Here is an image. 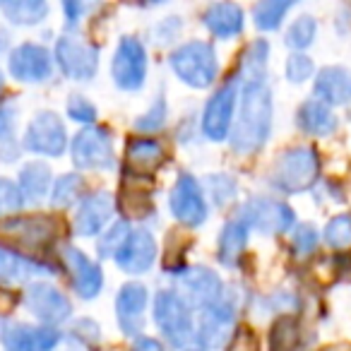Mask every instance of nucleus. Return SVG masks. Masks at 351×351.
Wrapping results in <instances>:
<instances>
[{"label": "nucleus", "mask_w": 351, "mask_h": 351, "mask_svg": "<svg viewBox=\"0 0 351 351\" xmlns=\"http://www.w3.org/2000/svg\"><path fill=\"white\" fill-rule=\"evenodd\" d=\"M272 116L274 101L272 92L265 82H248L243 84V97H241V111L234 130H231V147L239 154H253L272 132Z\"/></svg>", "instance_id": "1"}, {"label": "nucleus", "mask_w": 351, "mask_h": 351, "mask_svg": "<svg viewBox=\"0 0 351 351\" xmlns=\"http://www.w3.org/2000/svg\"><path fill=\"white\" fill-rule=\"evenodd\" d=\"M317 173H320V156L313 147L301 145L282 152V156L272 166L269 181L277 191L287 195H298L315 186Z\"/></svg>", "instance_id": "2"}, {"label": "nucleus", "mask_w": 351, "mask_h": 351, "mask_svg": "<svg viewBox=\"0 0 351 351\" xmlns=\"http://www.w3.org/2000/svg\"><path fill=\"white\" fill-rule=\"evenodd\" d=\"M171 70L176 77L193 89H207L215 84L219 63L212 44L207 41H186L171 53Z\"/></svg>", "instance_id": "3"}, {"label": "nucleus", "mask_w": 351, "mask_h": 351, "mask_svg": "<svg viewBox=\"0 0 351 351\" xmlns=\"http://www.w3.org/2000/svg\"><path fill=\"white\" fill-rule=\"evenodd\" d=\"M56 234H58V224L53 217L46 215H17L0 219V236L8 241V248L17 250H29V253H39L46 250L53 243ZM20 250V253H22Z\"/></svg>", "instance_id": "4"}, {"label": "nucleus", "mask_w": 351, "mask_h": 351, "mask_svg": "<svg viewBox=\"0 0 351 351\" xmlns=\"http://www.w3.org/2000/svg\"><path fill=\"white\" fill-rule=\"evenodd\" d=\"M154 320L159 332L171 346H188V341L195 335L193 327V313L191 306L183 296L176 291H159L154 298Z\"/></svg>", "instance_id": "5"}, {"label": "nucleus", "mask_w": 351, "mask_h": 351, "mask_svg": "<svg viewBox=\"0 0 351 351\" xmlns=\"http://www.w3.org/2000/svg\"><path fill=\"white\" fill-rule=\"evenodd\" d=\"M70 152H73V164L82 171H106L116 164L113 137L106 128H82L75 135Z\"/></svg>", "instance_id": "6"}, {"label": "nucleus", "mask_w": 351, "mask_h": 351, "mask_svg": "<svg viewBox=\"0 0 351 351\" xmlns=\"http://www.w3.org/2000/svg\"><path fill=\"white\" fill-rule=\"evenodd\" d=\"M53 60L58 63L60 73L77 82H87L99 70V51L89 41L73 34H63L56 41Z\"/></svg>", "instance_id": "7"}, {"label": "nucleus", "mask_w": 351, "mask_h": 351, "mask_svg": "<svg viewBox=\"0 0 351 351\" xmlns=\"http://www.w3.org/2000/svg\"><path fill=\"white\" fill-rule=\"evenodd\" d=\"M111 77L123 92H137L147 80V51L140 39L123 36L111 60Z\"/></svg>", "instance_id": "8"}, {"label": "nucleus", "mask_w": 351, "mask_h": 351, "mask_svg": "<svg viewBox=\"0 0 351 351\" xmlns=\"http://www.w3.org/2000/svg\"><path fill=\"white\" fill-rule=\"evenodd\" d=\"M22 147L39 156H60L68 147V130L58 113L39 111L29 121Z\"/></svg>", "instance_id": "9"}, {"label": "nucleus", "mask_w": 351, "mask_h": 351, "mask_svg": "<svg viewBox=\"0 0 351 351\" xmlns=\"http://www.w3.org/2000/svg\"><path fill=\"white\" fill-rule=\"evenodd\" d=\"M241 221L260 234H284L296 224V215L289 205L274 197H253L241 210Z\"/></svg>", "instance_id": "10"}, {"label": "nucleus", "mask_w": 351, "mask_h": 351, "mask_svg": "<svg viewBox=\"0 0 351 351\" xmlns=\"http://www.w3.org/2000/svg\"><path fill=\"white\" fill-rule=\"evenodd\" d=\"M25 306L46 327H56L73 315V303L60 289L46 282H32L25 289Z\"/></svg>", "instance_id": "11"}, {"label": "nucleus", "mask_w": 351, "mask_h": 351, "mask_svg": "<svg viewBox=\"0 0 351 351\" xmlns=\"http://www.w3.org/2000/svg\"><path fill=\"white\" fill-rule=\"evenodd\" d=\"M8 70H10L12 80L25 84H39L53 75V56L49 49L34 41H25V44L15 46L8 56Z\"/></svg>", "instance_id": "12"}, {"label": "nucleus", "mask_w": 351, "mask_h": 351, "mask_svg": "<svg viewBox=\"0 0 351 351\" xmlns=\"http://www.w3.org/2000/svg\"><path fill=\"white\" fill-rule=\"evenodd\" d=\"M169 207H171V215L181 221L183 226H191V229L205 224L207 219L205 193H202L200 183L191 173L178 176V181H176L173 191H171Z\"/></svg>", "instance_id": "13"}, {"label": "nucleus", "mask_w": 351, "mask_h": 351, "mask_svg": "<svg viewBox=\"0 0 351 351\" xmlns=\"http://www.w3.org/2000/svg\"><path fill=\"white\" fill-rule=\"evenodd\" d=\"M236 99H239V82L229 80V82H226L224 87H219V92L207 101L205 113H202V132H205L212 142H221L231 135Z\"/></svg>", "instance_id": "14"}, {"label": "nucleus", "mask_w": 351, "mask_h": 351, "mask_svg": "<svg viewBox=\"0 0 351 351\" xmlns=\"http://www.w3.org/2000/svg\"><path fill=\"white\" fill-rule=\"evenodd\" d=\"M63 263L65 269L70 274V282H73V289L80 298L89 301V298H97L104 289V274L99 269V265L94 260H89L87 255L80 248H73V245H65L63 248Z\"/></svg>", "instance_id": "15"}, {"label": "nucleus", "mask_w": 351, "mask_h": 351, "mask_svg": "<svg viewBox=\"0 0 351 351\" xmlns=\"http://www.w3.org/2000/svg\"><path fill=\"white\" fill-rule=\"evenodd\" d=\"M156 258V241L147 229L130 231L123 248L116 253V265L128 274H145Z\"/></svg>", "instance_id": "16"}, {"label": "nucleus", "mask_w": 351, "mask_h": 351, "mask_svg": "<svg viewBox=\"0 0 351 351\" xmlns=\"http://www.w3.org/2000/svg\"><path fill=\"white\" fill-rule=\"evenodd\" d=\"M60 341L58 327H29V325H10L3 330V344L5 351H53Z\"/></svg>", "instance_id": "17"}, {"label": "nucleus", "mask_w": 351, "mask_h": 351, "mask_svg": "<svg viewBox=\"0 0 351 351\" xmlns=\"http://www.w3.org/2000/svg\"><path fill=\"white\" fill-rule=\"evenodd\" d=\"M113 217V197L108 193H92L82 197L77 212H75V234L77 236H97Z\"/></svg>", "instance_id": "18"}, {"label": "nucleus", "mask_w": 351, "mask_h": 351, "mask_svg": "<svg viewBox=\"0 0 351 351\" xmlns=\"http://www.w3.org/2000/svg\"><path fill=\"white\" fill-rule=\"evenodd\" d=\"M147 308V289L142 284H125L116 296V315L118 325L125 335H137L145 325Z\"/></svg>", "instance_id": "19"}, {"label": "nucleus", "mask_w": 351, "mask_h": 351, "mask_svg": "<svg viewBox=\"0 0 351 351\" xmlns=\"http://www.w3.org/2000/svg\"><path fill=\"white\" fill-rule=\"evenodd\" d=\"M183 287H186L188 298L195 306H202V311H207V308H212L224 298V289H221L224 284H221L219 274L207 267H195L191 272H186Z\"/></svg>", "instance_id": "20"}, {"label": "nucleus", "mask_w": 351, "mask_h": 351, "mask_svg": "<svg viewBox=\"0 0 351 351\" xmlns=\"http://www.w3.org/2000/svg\"><path fill=\"white\" fill-rule=\"evenodd\" d=\"M231 322H234V303L221 298L219 303L207 308L205 315H202L200 330H197V341H202L207 349H217V346L226 341Z\"/></svg>", "instance_id": "21"}, {"label": "nucleus", "mask_w": 351, "mask_h": 351, "mask_svg": "<svg viewBox=\"0 0 351 351\" xmlns=\"http://www.w3.org/2000/svg\"><path fill=\"white\" fill-rule=\"evenodd\" d=\"M41 272H51V269L46 265H41L39 260L29 258L27 253H20V250H12L5 243H0V282H29L32 277H36Z\"/></svg>", "instance_id": "22"}, {"label": "nucleus", "mask_w": 351, "mask_h": 351, "mask_svg": "<svg viewBox=\"0 0 351 351\" xmlns=\"http://www.w3.org/2000/svg\"><path fill=\"white\" fill-rule=\"evenodd\" d=\"M125 161L132 176H152L164 161V147L161 142L149 140V137H132L128 142Z\"/></svg>", "instance_id": "23"}, {"label": "nucleus", "mask_w": 351, "mask_h": 351, "mask_svg": "<svg viewBox=\"0 0 351 351\" xmlns=\"http://www.w3.org/2000/svg\"><path fill=\"white\" fill-rule=\"evenodd\" d=\"M351 97V75L344 68H322L315 77V99L327 106H341Z\"/></svg>", "instance_id": "24"}, {"label": "nucleus", "mask_w": 351, "mask_h": 351, "mask_svg": "<svg viewBox=\"0 0 351 351\" xmlns=\"http://www.w3.org/2000/svg\"><path fill=\"white\" fill-rule=\"evenodd\" d=\"M202 22L217 39H234L243 32V10L234 3H212L202 15Z\"/></svg>", "instance_id": "25"}, {"label": "nucleus", "mask_w": 351, "mask_h": 351, "mask_svg": "<svg viewBox=\"0 0 351 351\" xmlns=\"http://www.w3.org/2000/svg\"><path fill=\"white\" fill-rule=\"evenodd\" d=\"M296 123L306 135H315V137H325L332 135L337 128V118L332 113V108L327 104L317 101V99H308L301 104L296 113Z\"/></svg>", "instance_id": "26"}, {"label": "nucleus", "mask_w": 351, "mask_h": 351, "mask_svg": "<svg viewBox=\"0 0 351 351\" xmlns=\"http://www.w3.org/2000/svg\"><path fill=\"white\" fill-rule=\"evenodd\" d=\"M17 188L25 202H41L51 193V169L44 161H29L20 169Z\"/></svg>", "instance_id": "27"}, {"label": "nucleus", "mask_w": 351, "mask_h": 351, "mask_svg": "<svg viewBox=\"0 0 351 351\" xmlns=\"http://www.w3.org/2000/svg\"><path fill=\"white\" fill-rule=\"evenodd\" d=\"M0 12L15 27H36L49 17V5L44 0H5L0 3Z\"/></svg>", "instance_id": "28"}, {"label": "nucleus", "mask_w": 351, "mask_h": 351, "mask_svg": "<svg viewBox=\"0 0 351 351\" xmlns=\"http://www.w3.org/2000/svg\"><path fill=\"white\" fill-rule=\"evenodd\" d=\"M245 241H248V226L241 219H234L221 229L219 236V250H217V258L226 267H234L239 263L241 253L245 248Z\"/></svg>", "instance_id": "29"}, {"label": "nucleus", "mask_w": 351, "mask_h": 351, "mask_svg": "<svg viewBox=\"0 0 351 351\" xmlns=\"http://www.w3.org/2000/svg\"><path fill=\"white\" fill-rule=\"evenodd\" d=\"M269 44L265 39H258L245 49L241 58V80L248 82H265V70H267Z\"/></svg>", "instance_id": "30"}, {"label": "nucleus", "mask_w": 351, "mask_h": 351, "mask_svg": "<svg viewBox=\"0 0 351 351\" xmlns=\"http://www.w3.org/2000/svg\"><path fill=\"white\" fill-rule=\"evenodd\" d=\"M142 178L145 176H128V181L123 183L121 191V207L130 217H145L152 212L149 191H142Z\"/></svg>", "instance_id": "31"}, {"label": "nucleus", "mask_w": 351, "mask_h": 351, "mask_svg": "<svg viewBox=\"0 0 351 351\" xmlns=\"http://www.w3.org/2000/svg\"><path fill=\"white\" fill-rule=\"evenodd\" d=\"M84 193V178L80 173H65L51 188V205L53 207H73Z\"/></svg>", "instance_id": "32"}, {"label": "nucleus", "mask_w": 351, "mask_h": 351, "mask_svg": "<svg viewBox=\"0 0 351 351\" xmlns=\"http://www.w3.org/2000/svg\"><path fill=\"white\" fill-rule=\"evenodd\" d=\"M293 8L291 0H265V3H258L253 8V20L255 27L260 29L269 32V29H277L282 25L284 15Z\"/></svg>", "instance_id": "33"}, {"label": "nucleus", "mask_w": 351, "mask_h": 351, "mask_svg": "<svg viewBox=\"0 0 351 351\" xmlns=\"http://www.w3.org/2000/svg\"><path fill=\"white\" fill-rule=\"evenodd\" d=\"M272 351H296L298 346V322L296 317H279L269 335Z\"/></svg>", "instance_id": "34"}, {"label": "nucleus", "mask_w": 351, "mask_h": 351, "mask_svg": "<svg viewBox=\"0 0 351 351\" xmlns=\"http://www.w3.org/2000/svg\"><path fill=\"white\" fill-rule=\"evenodd\" d=\"M325 243L335 250L351 248V217L337 215L325 226Z\"/></svg>", "instance_id": "35"}, {"label": "nucleus", "mask_w": 351, "mask_h": 351, "mask_svg": "<svg viewBox=\"0 0 351 351\" xmlns=\"http://www.w3.org/2000/svg\"><path fill=\"white\" fill-rule=\"evenodd\" d=\"M315 34H317V25L311 15H301L287 32V44L296 51H303L315 41Z\"/></svg>", "instance_id": "36"}, {"label": "nucleus", "mask_w": 351, "mask_h": 351, "mask_svg": "<svg viewBox=\"0 0 351 351\" xmlns=\"http://www.w3.org/2000/svg\"><path fill=\"white\" fill-rule=\"evenodd\" d=\"M128 236H130L128 221H116V224L108 231H104V236L99 239V255H101V258H116V253L123 248Z\"/></svg>", "instance_id": "37"}, {"label": "nucleus", "mask_w": 351, "mask_h": 351, "mask_svg": "<svg viewBox=\"0 0 351 351\" xmlns=\"http://www.w3.org/2000/svg\"><path fill=\"white\" fill-rule=\"evenodd\" d=\"M25 207V197H22L20 188H17L15 181L0 176V217H10L15 212H20Z\"/></svg>", "instance_id": "38"}, {"label": "nucleus", "mask_w": 351, "mask_h": 351, "mask_svg": "<svg viewBox=\"0 0 351 351\" xmlns=\"http://www.w3.org/2000/svg\"><path fill=\"white\" fill-rule=\"evenodd\" d=\"M17 121H20V108L12 99L0 101V145H10L15 142Z\"/></svg>", "instance_id": "39"}, {"label": "nucleus", "mask_w": 351, "mask_h": 351, "mask_svg": "<svg viewBox=\"0 0 351 351\" xmlns=\"http://www.w3.org/2000/svg\"><path fill=\"white\" fill-rule=\"evenodd\" d=\"M207 188H210L212 197H215V202L219 207L229 205V202L236 197V181L226 173L210 176V178H207Z\"/></svg>", "instance_id": "40"}, {"label": "nucleus", "mask_w": 351, "mask_h": 351, "mask_svg": "<svg viewBox=\"0 0 351 351\" xmlns=\"http://www.w3.org/2000/svg\"><path fill=\"white\" fill-rule=\"evenodd\" d=\"M164 123H166V99L159 97L149 106V111L142 113V116L137 118L135 128H137V130H142V132H156V130H161V128H164Z\"/></svg>", "instance_id": "41"}, {"label": "nucleus", "mask_w": 351, "mask_h": 351, "mask_svg": "<svg viewBox=\"0 0 351 351\" xmlns=\"http://www.w3.org/2000/svg\"><path fill=\"white\" fill-rule=\"evenodd\" d=\"M68 116L73 118V121L77 123H84V125H92L94 121H97V106H94L89 99H84L82 94H73V97L68 99Z\"/></svg>", "instance_id": "42"}, {"label": "nucleus", "mask_w": 351, "mask_h": 351, "mask_svg": "<svg viewBox=\"0 0 351 351\" xmlns=\"http://www.w3.org/2000/svg\"><path fill=\"white\" fill-rule=\"evenodd\" d=\"M313 70H315V65L306 53H293L287 60V77L293 84H303L308 77H313Z\"/></svg>", "instance_id": "43"}, {"label": "nucleus", "mask_w": 351, "mask_h": 351, "mask_svg": "<svg viewBox=\"0 0 351 351\" xmlns=\"http://www.w3.org/2000/svg\"><path fill=\"white\" fill-rule=\"evenodd\" d=\"M315 245H317V231L311 224H301L293 229V250H296V255L306 258V255H311L315 250Z\"/></svg>", "instance_id": "44"}, {"label": "nucleus", "mask_w": 351, "mask_h": 351, "mask_svg": "<svg viewBox=\"0 0 351 351\" xmlns=\"http://www.w3.org/2000/svg\"><path fill=\"white\" fill-rule=\"evenodd\" d=\"M231 351H258V339H255V335L250 330L241 327V330L236 332V339H234Z\"/></svg>", "instance_id": "45"}, {"label": "nucleus", "mask_w": 351, "mask_h": 351, "mask_svg": "<svg viewBox=\"0 0 351 351\" xmlns=\"http://www.w3.org/2000/svg\"><path fill=\"white\" fill-rule=\"evenodd\" d=\"M89 5H84V3H73V0H68V3H63V12H65V20H68L70 27H75L80 20H82L84 15H87Z\"/></svg>", "instance_id": "46"}, {"label": "nucleus", "mask_w": 351, "mask_h": 351, "mask_svg": "<svg viewBox=\"0 0 351 351\" xmlns=\"http://www.w3.org/2000/svg\"><path fill=\"white\" fill-rule=\"evenodd\" d=\"M132 351H164V346H161L156 339H152V337H142V339L135 341Z\"/></svg>", "instance_id": "47"}, {"label": "nucleus", "mask_w": 351, "mask_h": 351, "mask_svg": "<svg viewBox=\"0 0 351 351\" xmlns=\"http://www.w3.org/2000/svg\"><path fill=\"white\" fill-rule=\"evenodd\" d=\"M320 351H351V344H332V346H325Z\"/></svg>", "instance_id": "48"}, {"label": "nucleus", "mask_w": 351, "mask_h": 351, "mask_svg": "<svg viewBox=\"0 0 351 351\" xmlns=\"http://www.w3.org/2000/svg\"><path fill=\"white\" fill-rule=\"evenodd\" d=\"M5 44H8V36L0 32V53H3V49H5Z\"/></svg>", "instance_id": "49"}, {"label": "nucleus", "mask_w": 351, "mask_h": 351, "mask_svg": "<svg viewBox=\"0 0 351 351\" xmlns=\"http://www.w3.org/2000/svg\"><path fill=\"white\" fill-rule=\"evenodd\" d=\"M3 84H5V77H3V73H0V92H3Z\"/></svg>", "instance_id": "50"}]
</instances>
